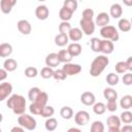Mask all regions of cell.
Segmentation results:
<instances>
[{"instance_id":"60d3db41","label":"cell","mask_w":132,"mask_h":132,"mask_svg":"<svg viewBox=\"0 0 132 132\" xmlns=\"http://www.w3.org/2000/svg\"><path fill=\"white\" fill-rule=\"evenodd\" d=\"M38 74V70L36 67H33V66H29L25 69V75L29 78H33V77H36Z\"/></svg>"},{"instance_id":"db71d44e","label":"cell","mask_w":132,"mask_h":132,"mask_svg":"<svg viewBox=\"0 0 132 132\" xmlns=\"http://www.w3.org/2000/svg\"><path fill=\"white\" fill-rule=\"evenodd\" d=\"M73 131H74V132H80L81 130H80L79 128H74V127H72V128H69V129H68V132H73Z\"/></svg>"},{"instance_id":"4dcf8cb0","label":"cell","mask_w":132,"mask_h":132,"mask_svg":"<svg viewBox=\"0 0 132 132\" xmlns=\"http://www.w3.org/2000/svg\"><path fill=\"white\" fill-rule=\"evenodd\" d=\"M44 126H45V129L47 131H55L58 127V121L55 119V118H47L45 123H44Z\"/></svg>"},{"instance_id":"2e32d148","label":"cell","mask_w":132,"mask_h":132,"mask_svg":"<svg viewBox=\"0 0 132 132\" xmlns=\"http://www.w3.org/2000/svg\"><path fill=\"white\" fill-rule=\"evenodd\" d=\"M109 14L107 12H100L98 13V15L96 16V20H95V24L96 26H99V27H104L106 25H108L109 23Z\"/></svg>"},{"instance_id":"f546056e","label":"cell","mask_w":132,"mask_h":132,"mask_svg":"<svg viewBox=\"0 0 132 132\" xmlns=\"http://www.w3.org/2000/svg\"><path fill=\"white\" fill-rule=\"evenodd\" d=\"M60 116L64 120H70L73 117V109L70 106H63L60 110Z\"/></svg>"},{"instance_id":"ac0fdd59","label":"cell","mask_w":132,"mask_h":132,"mask_svg":"<svg viewBox=\"0 0 132 132\" xmlns=\"http://www.w3.org/2000/svg\"><path fill=\"white\" fill-rule=\"evenodd\" d=\"M109 14L113 19H120L123 14V8L122 5L119 3H113L109 8Z\"/></svg>"},{"instance_id":"f6af8a7d","label":"cell","mask_w":132,"mask_h":132,"mask_svg":"<svg viewBox=\"0 0 132 132\" xmlns=\"http://www.w3.org/2000/svg\"><path fill=\"white\" fill-rule=\"evenodd\" d=\"M81 16L85 20H93V18H94V10L92 8H86L82 11Z\"/></svg>"},{"instance_id":"836d02e7","label":"cell","mask_w":132,"mask_h":132,"mask_svg":"<svg viewBox=\"0 0 132 132\" xmlns=\"http://www.w3.org/2000/svg\"><path fill=\"white\" fill-rule=\"evenodd\" d=\"M114 69H116V72L119 73V74H124L127 71H129L128 70V67H127L126 61H120V62H118L116 64V66H114Z\"/></svg>"},{"instance_id":"f35d334b","label":"cell","mask_w":132,"mask_h":132,"mask_svg":"<svg viewBox=\"0 0 132 132\" xmlns=\"http://www.w3.org/2000/svg\"><path fill=\"white\" fill-rule=\"evenodd\" d=\"M71 28H72V27H71L70 23H69V22H66V21H62V22L60 23L59 27H58L59 32H60V33H64V34H68L69 31L71 30Z\"/></svg>"},{"instance_id":"816d5d0a","label":"cell","mask_w":132,"mask_h":132,"mask_svg":"<svg viewBox=\"0 0 132 132\" xmlns=\"http://www.w3.org/2000/svg\"><path fill=\"white\" fill-rule=\"evenodd\" d=\"M126 63H127V67H128V70L132 72V57H129V58L126 60Z\"/></svg>"},{"instance_id":"681fc988","label":"cell","mask_w":132,"mask_h":132,"mask_svg":"<svg viewBox=\"0 0 132 132\" xmlns=\"http://www.w3.org/2000/svg\"><path fill=\"white\" fill-rule=\"evenodd\" d=\"M24 130H25V128H24V127H22V126L20 125V126L12 127V128H11V130H10V132H23Z\"/></svg>"},{"instance_id":"7a4b0ae2","label":"cell","mask_w":132,"mask_h":132,"mask_svg":"<svg viewBox=\"0 0 132 132\" xmlns=\"http://www.w3.org/2000/svg\"><path fill=\"white\" fill-rule=\"evenodd\" d=\"M109 64V59L106 57V55H99L97 56L91 63V67H90V74L93 77H97L99 76L104 69L106 68V66Z\"/></svg>"},{"instance_id":"484cf974","label":"cell","mask_w":132,"mask_h":132,"mask_svg":"<svg viewBox=\"0 0 132 132\" xmlns=\"http://www.w3.org/2000/svg\"><path fill=\"white\" fill-rule=\"evenodd\" d=\"M58 56H59V59H60V62L61 63H69V62H71V60H72V56H71V54L68 52V50H61V51H59V53H58Z\"/></svg>"},{"instance_id":"30bf717a","label":"cell","mask_w":132,"mask_h":132,"mask_svg":"<svg viewBox=\"0 0 132 132\" xmlns=\"http://www.w3.org/2000/svg\"><path fill=\"white\" fill-rule=\"evenodd\" d=\"M80 102L87 106H93L94 103L96 102V98H95V95L92 93V92H84L81 95H80Z\"/></svg>"},{"instance_id":"83f0119b","label":"cell","mask_w":132,"mask_h":132,"mask_svg":"<svg viewBox=\"0 0 132 132\" xmlns=\"http://www.w3.org/2000/svg\"><path fill=\"white\" fill-rule=\"evenodd\" d=\"M47 101H48V95H47L45 92L41 91V92L39 93L38 97L36 98V100H35V101H33V102H35V103H36V104H38L39 106L43 107V106H45V105L47 104Z\"/></svg>"},{"instance_id":"74e56055","label":"cell","mask_w":132,"mask_h":132,"mask_svg":"<svg viewBox=\"0 0 132 132\" xmlns=\"http://www.w3.org/2000/svg\"><path fill=\"white\" fill-rule=\"evenodd\" d=\"M40 92H41V90H40L38 87H33V88H31V89L29 90V92H28V98H29V100H30L31 102L35 101Z\"/></svg>"},{"instance_id":"f907efd6","label":"cell","mask_w":132,"mask_h":132,"mask_svg":"<svg viewBox=\"0 0 132 132\" xmlns=\"http://www.w3.org/2000/svg\"><path fill=\"white\" fill-rule=\"evenodd\" d=\"M121 131H123V132H132V126L127 124V125H125L124 127L121 128Z\"/></svg>"},{"instance_id":"ee69618b","label":"cell","mask_w":132,"mask_h":132,"mask_svg":"<svg viewBox=\"0 0 132 132\" xmlns=\"http://www.w3.org/2000/svg\"><path fill=\"white\" fill-rule=\"evenodd\" d=\"M63 5L66 6L67 8H69V9H71L73 12L77 9V6H78L76 0H64V4Z\"/></svg>"},{"instance_id":"7bdbcfd3","label":"cell","mask_w":132,"mask_h":132,"mask_svg":"<svg viewBox=\"0 0 132 132\" xmlns=\"http://www.w3.org/2000/svg\"><path fill=\"white\" fill-rule=\"evenodd\" d=\"M67 76H68V75L65 73V71H64L63 69H57V70H55L53 77H54L56 80H64V79H66Z\"/></svg>"},{"instance_id":"52a82bcc","label":"cell","mask_w":132,"mask_h":132,"mask_svg":"<svg viewBox=\"0 0 132 132\" xmlns=\"http://www.w3.org/2000/svg\"><path fill=\"white\" fill-rule=\"evenodd\" d=\"M75 124L78 126H85L90 121V113L86 110H79L74 114Z\"/></svg>"},{"instance_id":"8fae6325","label":"cell","mask_w":132,"mask_h":132,"mask_svg":"<svg viewBox=\"0 0 132 132\" xmlns=\"http://www.w3.org/2000/svg\"><path fill=\"white\" fill-rule=\"evenodd\" d=\"M35 15L40 21H45L50 15V10L46 5H38L35 9Z\"/></svg>"},{"instance_id":"d4e9b609","label":"cell","mask_w":132,"mask_h":132,"mask_svg":"<svg viewBox=\"0 0 132 132\" xmlns=\"http://www.w3.org/2000/svg\"><path fill=\"white\" fill-rule=\"evenodd\" d=\"M103 96L107 101H113L118 99V93L112 88H106L103 91Z\"/></svg>"},{"instance_id":"bcb514c9","label":"cell","mask_w":132,"mask_h":132,"mask_svg":"<svg viewBox=\"0 0 132 132\" xmlns=\"http://www.w3.org/2000/svg\"><path fill=\"white\" fill-rule=\"evenodd\" d=\"M122 80H123V84L125 86H132V72L124 73Z\"/></svg>"},{"instance_id":"9a60e30c","label":"cell","mask_w":132,"mask_h":132,"mask_svg":"<svg viewBox=\"0 0 132 132\" xmlns=\"http://www.w3.org/2000/svg\"><path fill=\"white\" fill-rule=\"evenodd\" d=\"M60 63H61V62H60L59 56H58V54H56V53H51V54H48V55L45 57V65H46V66H50V67L55 68V67L59 66Z\"/></svg>"},{"instance_id":"d6a6232c","label":"cell","mask_w":132,"mask_h":132,"mask_svg":"<svg viewBox=\"0 0 132 132\" xmlns=\"http://www.w3.org/2000/svg\"><path fill=\"white\" fill-rule=\"evenodd\" d=\"M54 72H55V70L53 69V67L45 66V67H43V68L41 69V71H40V75H41L42 78L47 79V78H51V77L54 76Z\"/></svg>"},{"instance_id":"f1b7e54d","label":"cell","mask_w":132,"mask_h":132,"mask_svg":"<svg viewBox=\"0 0 132 132\" xmlns=\"http://www.w3.org/2000/svg\"><path fill=\"white\" fill-rule=\"evenodd\" d=\"M119 80H120V77H119V73H114V72H110L106 75V82L110 86V87H113V86H117L119 84Z\"/></svg>"},{"instance_id":"9c48e42d","label":"cell","mask_w":132,"mask_h":132,"mask_svg":"<svg viewBox=\"0 0 132 132\" xmlns=\"http://www.w3.org/2000/svg\"><path fill=\"white\" fill-rule=\"evenodd\" d=\"M12 92V85L10 82H1L0 85V101H4Z\"/></svg>"},{"instance_id":"d590c367","label":"cell","mask_w":132,"mask_h":132,"mask_svg":"<svg viewBox=\"0 0 132 132\" xmlns=\"http://www.w3.org/2000/svg\"><path fill=\"white\" fill-rule=\"evenodd\" d=\"M91 48L95 53H100L101 52V39L97 37H93L91 39Z\"/></svg>"},{"instance_id":"11a10c76","label":"cell","mask_w":132,"mask_h":132,"mask_svg":"<svg viewBox=\"0 0 132 132\" xmlns=\"http://www.w3.org/2000/svg\"><path fill=\"white\" fill-rule=\"evenodd\" d=\"M37 1H40V2H44V1H46V0H37Z\"/></svg>"},{"instance_id":"e0dca14e","label":"cell","mask_w":132,"mask_h":132,"mask_svg":"<svg viewBox=\"0 0 132 132\" xmlns=\"http://www.w3.org/2000/svg\"><path fill=\"white\" fill-rule=\"evenodd\" d=\"M82 30L80 29V28H76V27H74V28H71V30L69 31V33H68V37H69V39L71 40V41H73V42H76V41H78V40H80L81 39V37H82Z\"/></svg>"},{"instance_id":"9f6ffc18","label":"cell","mask_w":132,"mask_h":132,"mask_svg":"<svg viewBox=\"0 0 132 132\" xmlns=\"http://www.w3.org/2000/svg\"><path fill=\"white\" fill-rule=\"evenodd\" d=\"M131 24H132V19H131Z\"/></svg>"},{"instance_id":"e575fe53","label":"cell","mask_w":132,"mask_h":132,"mask_svg":"<svg viewBox=\"0 0 132 132\" xmlns=\"http://www.w3.org/2000/svg\"><path fill=\"white\" fill-rule=\"evenodd\" d=\"M120 118H121L122 123H124V124H130V123H132V112L129 109H125L121 113Z\"/></svg>"},{"instance_id":"b9f144b4","label":"cell","mask_w":132,"mask_h":132,"mask_svg":"<svg viewBox=\"0 0 132 132\" xmlns=\"http://www.w3.org/2000/svg\"><path fill=\"white\" fill-rule=\"evenodd\" d=\"M43 107H44V106H43ZM43 107L39 106V105L36 104L35 102H32V103L30 104V106H29V110H30L31 113H33V114H35V116H40L41 110H42Z\"/></svg>"},{"instance_id":"4316f807","label":"cell","mask_w":132,"mask_h":132,"mask_svg":"<svg viewBox=\"0 0 132 132\" xmlns=\"http://www.w3.org/2000/svg\"><path fill=\"white\" fill-rule=\"evenodd\" d=\"M120 106L123 109H130L132 107V96L131 95H125L120 100Z\"/></svg>"},{"instance_id":"ffe728a7","label":"cell","mask_w":132,"mask_h":132,"mask_svg":"<svg viewBox=\"0 0 132 132\" xmlns=\"http://www.w3.org/2000/svg\"><path fill=\"white\" fill-rule=\"evenodd\" d=\"M11 54H12V45L10 43L3 42L0 44V57L1 58L9 57Z\"/></svg>"},{"instance_id":"7dc6e473","label":"cell","mask_w":132,"mask_h":132,"mask_svg":"<svg viewBox=\"0 0 132 132\" xmlns=\"http://www.w3.org/2000/svg\"><path fill=\"white\" fill-rule=\"evenodd\" d=\"M106 109L110 112H113L118 109V103H117V100H113V101H107V104H106Z\"/></svg>"},{"instance_id":"44dd1931","label":"cell","mask_w":132,"mask_h":132,"mask_svg":"<svg viewBox=\"0 0 132 132\" xmlns=\"http://www.w3.org/2000/svg\"><path fill=\"white\" fill-rule=\"evenodd\" d=\"M69 37L68 34H64V33H59L55 36V43L58 46H65L68 42H69Z\"/></svg>"},{"instance_id":"277c9868","label":"cell","mask_w":132,"mask_h":132,"mask_svg":"<svg viewBox=\"0 0 132 132\" xmlns=\"http://www.w3.org/2000/svg\"><path fill=\"white\" fill-rule=\"evenodd\" d=\"M18 123L19 125H21L22 127H24L26 130H29V131H33L36 129V120L29 116V114H26V113H22L19 116L18 118Z\"/></svg>"},{"instance_id":"1f68e13d","label":"cell","mask_w":132,"mask_h":132,"mask_svg":"<svg viewBox=\"0 0 132 132\" xmlns=\"http://www.w3.org/2000/svg\"><path fill=\"white\" fill-rule=\"evenodd\" d=\"M93 111L98 116L103 114L106 111V104H104L103 102H95L93 105Z\"/></svg>"},{"instance_id":"3957f363","label":"cell","mask_w":132,"mask_h":132,"mask_svg":"<svg viewBox=\"0 0 132 132\" xmlns=\"http://www.w3.org/2000/svg\"><path fill=\"white\" fill-rule=\"evenodd\" d=\"M100 35L103 37V39H109L111 41H118L120 39V35L116 27L106 25L104 27H101L100 29Z\"/></svg>"},{"instance_id":"6da1fadb","label":"cell","mask_w":132,"mask_h":132,"mask_svg":"<svg viewBox=\"0 0 132 132\" xmlns=\"http://www.w3.org/2000/svg\"><path fill=\"white\" fill-rule=\"evenodd\" d=\"M6 105L8 108H10L14 114H22L25 113L26 110V99L24 96L19 94H13L10 97H8L6 101Z\"/></svg>"},{"instance_id":"5b68a950","label":"cell","mask_w":132,"mask_h":132,"mask_svg":"<svg viewBox=\"0 0 132 132\" xmlns=\"http://www.w3.org/2000/svg\"><path fill=\"white\" fill-rule=\"evenodd\" d=\"M121 118L117 116H109L106 119V124L109 132H120L121 131Z\"/></svg>"},{"instance_id":"f5cc1de1","label":"cell","mask_w":132,"mask_h":132,"mask_svg":"<svg viewBox=\"0 0 132 132\" xmlns=\"http://www.w3.org/2000/svg\"><path fill=\"white\" fill-rule=\"evenodd\" d=\"M126 6H132V0H122Z\"/></svg>"},{"instance_id":"8992f818","label":"cell","mask_w":132,"mask_h":132,"mask_svg":"<svg viewBox=\"0 0 132 132\" xmlns=\"http://www.w3.org/2000/svg\"><path fill=\"white\" fill-rule=\"evenodd\" d=\"M79 26L80 29L82 30V32L86 35H91L95 32V28H96V24L93 20H85V19H80L79 21Z\"/></svg>"},{"instance_id":"cb8c5ba5","label":"cell","mask_w":132,"mask_h":132,"mask_svg":"<svg viewBox=\"0 0 132 132\" xmlns=\"http://www.w3.org/2000/svg\"><path fill=\"white\" fill-rule=\"evenodd\" d=\"M3 68H5L8 72L14 71L18 68V62L12 58H8L3 62Z\"/></svg>"},{"instance_id":"4fadbf2b","label":"cell","mask_w":132,"mask_h":132,"mask_svg":"<svg viewBox=\"0 0 132 132\" xmlns=\"http://www.w3.org/2000/svg\"><path fill=\"white\" fill-rule=\"evenodd\" d=\"M15 4H16V0H1L0 1L1 11L4 14H8V13H10V11L12 10V8Z\"/></svg>"},{"instance_id":"7402d4cb","label":"cell","mask_w":132,"mask_h":132,"mask_svg":"<svg viewBox=\"0 0 132 132\" xmlns=\"http://www.w3.org/2000/svg\"><path fill=\"white\" fill-rule=\"evenodd\" d=\"M67 50H68V52L71 54L72 57H77V56H79V55L81 54V45H80L79 43H77V42H72V43H70V44L68 45Z\"/></svg>"},{"instance_id":"c3c4849f","label":"cell","mask_w":132,"mask_h":132,"mask_svg":"<svg viewBox=\"0 0 132 132\" xmlns=\"http://www.w3.org/2000/svg\"><path fill=\"white\" fill-rule=\"evenodd\" d=\"M7 70L5 68H1L0 69V81H3L5 80V78L7 77Z\"/></svg>"},{"instance_id":"8d00e7d4","label":"cell","mask_w":132,"mask_h":132,"mask_svg":"<svg viewBox=\"0 0 132 132\" xmlns=\"http://www.w3.org/2000/svg\"><path fill=\"white\" fill-rule=\"evenodd\" d=\"M54 113H55V109H54V107L51 106V105H47V104H46V105L42 108L40 116H41L42 118H46V119H47V118L53 117Z\"/></svg>"},{"instance_id":"603a6c76","label":"cell","mask_w":132,"mask_h":132,"mask_svg":"<svg viewBox=\"0 0 132 132\" xmlns=\"http://www.w3.org/2000/svg\"><path fill=\"white\" fill-rule=\"evenodd\" d=\"M118 27L122 32H129L131 30L132 24H131V21L123 18V19H120V21L118 23Z\"/></svg>"},{"instance_id":"ba28073f","label":"cell","mask_w":132,"mask_h":132,"mask_svg":"<svg viewBox=\"0 0 132 132\" xmlns=\"http://www.w3.org/2000/svg\"><path fill=\"white\" fill-rule=\"evenodd\" d=\"M62 69L65 71V73L68 76H71V75L78 74L81 71V66L79 64H74V63L69 62V63H65Z\"/></svg>"},{"instance_id":"ab89813d","label":"cell","mask_w":132,"mask_h":132,"mask_svg":"<svg viewBox=\"0 0 132 132\" xmlns=\"http://www.w3.org/2000/svg\"><path fill=\"white\" fill-rule=\"evenodd\" d=\"M104 124L101 121H94L91 125V132H103Z\"/></svg>"},{"instance_id":"7c38bea8","label":"cell","mask_w":132,"mask_h":132,"mask_svg":"<svg viewBox=\"0 0 132 132\" xmlns=\"http://www.w3.org/2000/svg\"><path fill=\"white\" fill-rule=\"evenodd\" d=\"M18 30L23 34V35H29L32 31V27L31 24L27 21V20H20L16 24Z\"/></svg>"},{"instance_id":"5bb4252c","label":"cell","mask_w":132,"mask_h":132,"mask_svg":"<svg viewBox=\"0 0 132 132\" xmlns=\"http://www.w3.org/2000/svg\"><path fill=\"white\" fill-rule=\"evenodd\" d=\"M114 50V45H113V41L109 40V39H102L101 40V52L103 55H109L113 52Z\"/></svg>"},{"instance_id":"d6986e66","label":"cell","mask_w":132,"mask_h":132,"mask_svg":"<svg viewBox=\"0 0 132 132\" xmlns=\"http://www.w3.org/2000/svg\"><path fill=\"white\" fill-rule=\"evenodd\" d=\"M73 15V11L69 8H67L66 6H62V8L60 9L59 11V18L61 21H66V22H69V20H71Z\"/></svg>"}]
</instances>
